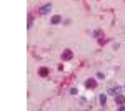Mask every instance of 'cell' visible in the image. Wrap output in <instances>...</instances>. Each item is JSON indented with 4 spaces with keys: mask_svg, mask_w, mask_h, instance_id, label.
I'll return each instance as SVG.
<instances>
[{
    "mask_svg": "<svg viewBox=\"0 0 125 111\" xmlns=\"http://www.w3.org/2000/svg\"><path fill=\"white\" fill-rule=\"evenodd\" d=\"M72 56H73V53H72L70 50H65V51L62 53V60H63V61H68V60H72Z\"/></svg>",
    "mask_w": 125,
    "mask_h": 111,
    "instance_id": "1",
    "label": "cell"
},
{
    "mask_svg": "<svg viewBox=\"0 0 125 111\" xmlns=\"http://www.w3.org/2000/svg\"><path fill=\"white\" fill-rule=\"evenodd\" d=\"M50 10H52V5H50V3H47V5H43V7H40V13H42V15H45V13H48V12H50Z\"/></svg>",
    "mask_w": 125,
    "mask_h": 111,
    "instance_id": "2",
    "label": "cell"
},
{
    "mask_svg": "<svg viewBox=\"0 0 125 111\" xmlns=\"http://www.w3.org/2000/svg\"><path fill=\"white\" fill-rule=\"evenodd\" d=\"M120 91H122V88H120V86H114V88H110V90H108V94H114V96H115V94H118Z\"/></svg>",
    "mask_w": 125,
    "mask_h": 111,
    "instance_id": "3",
    "label": "cell"
},
{
    "mask_svg": "<svg viewBox=\"0 0 125 111\" xmlns=\"http://www.w3.org/2000/svg\"><path fill=\"white\" fill-rule=\"evenodd\" d=\"M115 103H117V104H124V103H125V98L120 94V93H118V94H115Z\"/></svg>",
    "mask_w": 125,
    "mask_h": 111,
    "instance_id": "4",
    "label": "cell"
},
{
    "mask_svg": "<svg viewBox=\"0 0 125 111\" xmlns=\"http://www.w3.org/2000/svg\"><path fill=\"white\" fill-rule=\"evenodd\" d=\"M87 88H95V86H97V81H95V80H94V78H90V80H87Z\"/></svg>",
    "mask_w": 125,
    "mask_h": 111,
    "instance_id": "5",
    "label": "cell"
},
{
    "mask_svg": "<svg viewBox=\"0 0 125 111\" xmlns=\"http://www.w3.org/2000/svg\"><path fill=\"white\" fill-rule=\"evenodd\" d=\"M60 22H62V17H60V15L52 17V25H57V23H60Z\"/></svg>",
    "mask_w": 125,
    "mask_h": 111,
    "instance_id": "6",
    "label": "cell"
},
{
    "mask_svg": "<svg viewBox=\"0 0 125 111\" xmlns=\"http://www.w3.org/2000/svg\"><path fill=\"white\" fill-rule=\"evenodd\" d=\"M39 75H40V76H47V75H48V68H45V66H43V68H40Z\"/></svg>",
    "mask_w": 125,
    "mask_h": 111,
    "instance_id": "7",
    "label": "cell"
},
{
    "mask_svg": "<svg viewBox=\"0 0 125 111\" xmlns=\"http://www.w3.org/2000/svg\"><path fill=\"white\" fill-rule=\"evenodd\" d=\"M98 100H100V104H102V106H105V103H107V96H105V94H100Z\"/></svg>",
    "mask_w": 125,
    "mask_h": 111,
    "instance_id": "8",
    "label": "cell"
},
{
    "mask_svg": "<svg viewBox=\"0 0 125 111\" xmlns=\"http://www.w3.org/2000/svg\"><path fill=\"white\" fill-rule=\"evenodd\" d=\"M32 23H33V18L29 15V25H27V27H32Z\"/></svg>",
    "mask_w": 125,
    "mask_h": 111,
    "instance_id": "9",
    "label": "cell"
}]
</instances>
